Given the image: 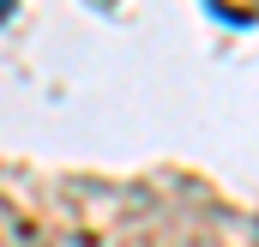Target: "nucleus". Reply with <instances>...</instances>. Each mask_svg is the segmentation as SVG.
Wrapping results in <instances>:
<instances>
[]
</instances>
